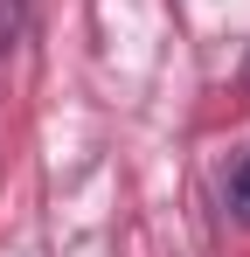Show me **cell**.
<instances>
[{"label": "cell", "mask_w": 250, "mask_h": 257, "mask_svg": "<svg viewBox=\"0 0 250 257\" xmlns=\"http://www.w3.org/2000/svg\"><path fill=\"white\" fill-rule=\"evenodd\" d=\"M222 202H229V215H236V222H250V153H236V160H229V174H222Z\"/></svg>", "instance_id": "obj_1"}, {"label": "cell", "mask_w": 250, "mask_h": 257, "mask_svg": "<svg viewBox=\"0 0 250 257\" xmlns=\"http://www.w3.org/2000/svg\"><path fill=\"white\" fill-rule=\"evenodd\" d=\"M243 77H250V56H243Z\"/></svg>", "instance_id": "obj_2"}]
</instances>
